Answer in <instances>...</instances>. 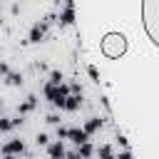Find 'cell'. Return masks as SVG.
<instances>
[{
	"label": "cell",
	"instance_id": "cell-1",
	"mask_svg": "<svg viewBox=\"0 0 159 159\" xmlns=\"http://www.w3.org/2000/svg\"><path fill=\"white\" fill-rule=\"evenodd\" d=\"M142 22L147 30V37L152 45H159V32H157V22H159V0H142Z\"/></svg>",
	"mask_w": 159,
	"mask_h": 159
},
{
	"label": "cell",
	"instance_id": "cell-2",
	"mask_svg": "<svg viewBox=\"0 0 159 159\" xmlns=\"http://www.w3.org/2000/svg\"><path fill=\"white\" fill-rule=\"evenodd\" d=\"M129 42L122 32H107L102 40H99V52L107 57V60H119L124 52H127Z\"/></svg>",
	"mask_w": 159,
	"mask_h": 159
},
{
	"label": "cell",
	"instance_id": "cell-3",
	"mask_svg": "<svg viewBox=\"0 0 159 159\" xmlns=\"http://www.w3.org/2000/svg\"><path fill=\"white\" fill-rule=\"evenodd\" d=\"M22 152H25V144H22V139H10V142H5V144L0 147V154H5V157L22 154Z\"/></svg>",
	"mask_w": 159,
	"mask_h": 159
},
{
	"label": "cell",
	"instance_id": "cell-4",
	"mask_svg": "<svg viewBox=\"0 0 159 159\" xmlns=\"http://www.w3.org/2000/svg\"><path fill=\"white\" fill-rule=\"evenodd\" d=\"M75 20H77V12H75V7H62V12L57 15V22H60V27H72V25H75Z\"/></svg>",
	"mask_w": 159,
	"mask_h": 159
},
{
	"label": "cell",
	"instance_id": "cell-5",
	"mask_svg": "<svg viewBox=\"0 0 159 159\" xmlns=\"http://www.w3.org/2000/svg\"><path fill=\"white\" fill-rule=\"evenodd\" d=\"M80 104H82V94H72V92H70V94H65L60 109H65V112H77Z\"/></svg>",
	"mask_w": 159,
	"mask_h": 159
},
{
	"label": "cell",
	"instance_id": "cell-6",
	"mask_svg": "<svg viewBox=\"0 0 159 159\" xmlns=\"http://www.w3.org/2000/svg\"><path fill=\"white\" fill-rule=\"evenodd\" d=\"M45 32H47V27L42 25V22H35L32 25V30H30V37H27V42H42V37H45Z\"/></svg>",
	"mask_w": 159,
	"mask_h": 159
},
{
	"label": "cell",
	"instance_id": "cell-7",
	"mask_svg": "<svg viewBox=\"0 0 159 159\" xmlns=\"http://www.w3.org/2000/svg\"><path fill=\"white\" fill-rule=\"evenodd\" d=\"M102 127H104V119H99V117H89V119L84 122V127H82V129L87 132V137H92V134H94V132H99Z\"/></svg>",
	"mask_w": 159,
	"mask_h": 159
},
{
	"label": "cell",
	"instance_id": "cell-8",
	"mask_svg": "<svg viewBox=\"0 0 159 159\" xmlns=\"http://www.w3.org/2000/svg\"><path fill=\"white\" fill-rule=\"evenodd\" d=\"M67 139H70V142H75V144H82V142H87L89 137H87V132H84V129H80V127H70Z\"/></svg>",
	"mask_w": 159,
	"mask_h": 159
},
{
	"label": "cell",
	"instance_id": "cell-9",
	"mask_svg": "<svg viewBox=\"0 0 159 159\" xmlns=\"http://www.w3.org/2000/svg\"><path fill=\"white\" fill-rule=\"evenodd\" d=\"M47 154H50L52 159H60V157H65V144H62V139H57V142L47 144Z\"/></svg>",
	"mask_w": 159,
	"mask_h": 159
},
{
	"label": "cell",
	"instance_id": "cell-10",
	"mask_svg": "<svg viewBox=\"0 0 159 159\" xmlns=\"http://www.w3.org/2000/svg\"><path fill=\"white\" fill-rule=\"evenodd\" d=\"M35 107H37V97H35V94H27V99L17 107V112H20V114H30Z\"/></svg>",
	"mask_w": 159,
	"mask_h": 159
},
{
	"label": "cell",
	"instance_id": "cell-11",
	"mask_svg": "<svg viewBox=\"0 0 159 159\" xmlns=\"http://www.w3.org/2000/svg\"><path fill=\"white\" fill-rule=\"evenodd\" d=\"M5 84L20 87V84H22V75H20V72H7V75H5Z\"/></svg>",
	"mask_w": 159,
	"mask_h": 159
},
{
	"label": "cell",
	"instance_id": "cell-12",
	"mask_svg": "<svg viewBox=\"0 0 159 159\" xmlns=\"http://www.w3.org/2000/svg\"><path fill=\"white\" fill-rule=\"evenodd\" d=\"M77 147H80V149H77V154H80V157H92V154H94V147L89 144V139H87V142H82V144H77Z\"/></svg>",
	"mask_w": 159,
	"mask_h": 159
},
{
	"label": "cell",
	"instance_id": "cell-13",
	"mask_svg": "<svg viewBox=\"0 0 159 159\" xmlns=\"http://www.w3.org/2000/svg\"><path fill=\"white\" fill-rule=\"evenodd\" d=\"M97 154H99L102 159H112V157H114V149H112L109 144H102V147L97 149Z\"/></svg>",
	"mask_w": 159,
	"mask_h": 159
},
{
	"label": "cell",
	"instance_id": "cell-14",
	"mask_svg": "<svg viewBox=\"0 0 159 159\" xmlns=\"http://www.w3.org/2000/svg\"><path fill=\"white\" fill-rule=\"evenodd\" d=\"M62 80H65V77H62V72H60V70H52V72H50V80H47V82H52V84H60Z\"/></svg>",
	"mask_w": 159,
	"mask_h": 159
},
{
	"label": "cell",
	"instance_id": "cell-15",
	"mask_svg": "<svg viewBox=\"0 0 159 159\" xmlns=\"http://www.w3.org/2000/svg\"><path fill=\"white\" fill-rule=\"evenodd\" d=\"M87 75H89V80H94V82H99V70H97L94 65H87Z\"/></svg>",
	"mask_w": 159,
	"mask_h": 159
},
{
	"label": "cell",
	"instance_id": "cell-16",
	"mask_svg": "<svg viewBox=\"0 0 159 159\" xmlns=\"http://www.w3.org/2000/svg\"><path fill=\"white\" fill-rule=\"evenodd\" d=\"M35 144H37V147H47V144H50V137H47L45 132H40L37 139H35Z\"/></svg>",
	"mask_w": 159,
	"mask_h": 159
},
{
	"label": "cell",
	"instance_id": "cell-17",
	"mask_svg": "<svg viewBox=\"0 0 159 159\" xmlns=\"http://www.w3.org/2000/svg\"><path fill=\"white\" fill-rule=\"evenodd\" d=\"M12 129V122L7 117H0V132H10Z\"/></svg>",
	"mask_w": 159,
	"mask_h": 159
},
{
	"label": "cell",
	"instance_id": "cell-18",
	"mask_svg": "<svg viewBox=\"0 0 159 159\" xmlns=\"http://www.w3.org/2000/svg\"><path fill=\"white\" fill-rule=\"evenodd\" d=\"M52 22H57V15H55V12H47V15H45V20H42V25H45V27H50Z\"/></svg>",
	"mask_w": 159,
	"mask_h": 159
},
{
	"label": "cell",
	"instance_id": "cell-19",
	"mask_svg": "<svg viewBox=\"0 0 159 159\" xmlns=\"http://www.w3.org/2000/svg\"><path fill=\"white\" fill-rule=\"evenodd\" d=\"M67 132H70L67 127H60L57 124V139H67Z\"/></svg>",
	"mask_w": 159,
	"mask_h": 159
},
{
	"label": "cell",
	"instance_id": "cell-20",
	"mask_svg": "<svg viewBox=\"0 0 159 159\" xmlns=\"http://www.w3.org/2000/svg\"><path fill=\"white\" fill-rule=\"evenodd\" d=\"M45 122H47V124H60V117H57V114H47Z\"/></svg>",
	"mask_w": 159,
	"mask_h": 159
},
{
	"label": "cell",
	"instance_id": "cell-21",
	"mask_svg": "<svg viewBox=\"0 0 159 159\" xmlns=\"http://www.w3.org/2000/svg\"><path fill=\"white\" fill-rule=\"evenodd\" d=\"M70 92H72V94H82V87H80L77 82H72V84H70Z\"/></svg>",
	"mask_w": 159,
	"mask_h": 159
},
{
	"label": "cell",
	"instance_id": "cell-22",
	"mask_svg": "<svg viewBox=\"0 0 159 159\" xmlns=\"http://www.w3.org/2000/svg\"><path fill=\"white\" fill-rule=\"evenodd\" d=\"M117 144H122V147H127V137H124V134H119V132H117Z\"/></svg>",
	"mask_w": 159,
	"mask_h": 159
},
{
	"label": "cell",
	"instance_id": "cell-23",
	"mask_svg": "<svg viewBox=\"0 0 159 159\" xmlns=\"http://www.w3.org/2000/svg\"><path fill=\"white\" fill-rule=\"evenodd\" d=\"M7 72H10V67H7V62H0V75H2V77H5V75H7Z\"/></svg>",
	"mask_w": 159,
	"mask_h": 159
},
{
	"label": "cell",
	"instance_id": "cell-24",
	"mask_svg": "<svg viewBox=\"0 0 159 159\" xmlns=\"http://www.w3.org/2000/svg\"><path fill=\"white\" fill-rule=\"evenodd\" d=\"M117 159H132V152H129V149H124V152H122Z\"/></svg>",
	"mask_w": 159,
	"mask_h": 159
},
{
	"label": "cell",
	"instance_id": "cell-25",
	"mask_svg": "<svg viewBox=\"0 0 159 159\" xmlns=\"http://www.w3.org/2000/svg\"><path fill=\"white\" fill-rule=\"evenodd\" d=\"M62 7H75V0H62Z\"/></svg>",
	"mask_w": 159,
	"mask_h": 159
},
{
	"label": "cell",
	"instance_id": "cell-26",
	"mask_svg": "<svg viewBox=\"0 0 159 159\" xmlns=\"http://www.w3.org/2000/svg\"><path fill=\"white\" fill-rule=\"evenodd\" d=\"M0 112H2V99H0Z\"/></svg>",
	"mask_w": 159,
	"mask_h": 159
},
{
	"label": "cell",
	"instance_id": "cell-27",
	"mask_svg": "<svg viewBox=\"0 0 159 159\" xmlns=\"http://www.w3.org/2000/svg\"><path fill=\"white\" fill-rule=\"evenodd\" d=\"M55 2H57V5H60V0H55Z\"/></svg>",
	"mask_w": 159,
	"mask_h": 159
}]
</instances>
